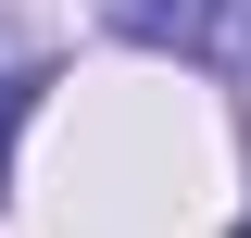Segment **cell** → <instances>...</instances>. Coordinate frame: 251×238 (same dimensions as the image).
<instances>
[{"instance_id":"1","label":"cell","mask_w":251,"mask_h":238,"mask_svg":"<svg viewBox=\"0 0 251 238\" xmlns=\"http://www.w3.org/2000/svg\"><path fill=\"white\" fill-rule=\"evenodd\" d=\"M113 38L176 50V63H214V75L251 88V0H113Z\"/></svg>"},{"instance_id":"2","label":"cell","mask_w":251,"mask_h":238,"mask_svg":"<svg viewBox=\"0 0 251 238\" xmlns=\"http://www.w3.org/2000/svg\"><path fill=\"white\" fill-rule=\"evenodd\" d=\"M38 88H50V75H38V63H25V75H0V201H13V125L38 113Z\"/></svg>"},{"instance_id":"3","label":"cell","mask_w":251,"mask_h":238,"mask_svg":"<svg viewBox=\"0 0 251 238\" xmlns=\"http://www.w3.org/2000/svg\"><path fill=\"white\" fill-rule=\"evenodd\" d=\"M239 238H251V226H239Z\"/></svg>"}]
</instances>
